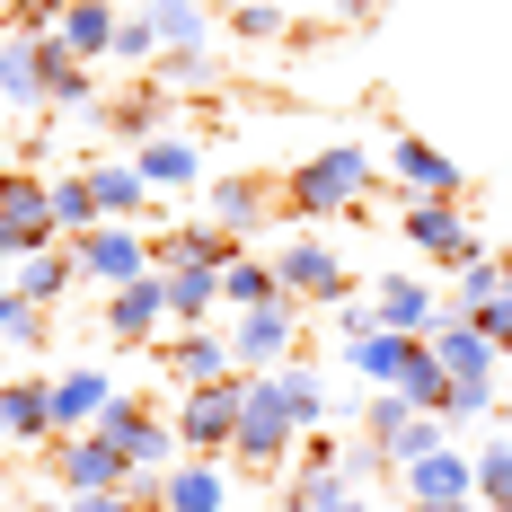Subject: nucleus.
<instances>
[{"mask_svg":"<svg viewBox=\"0 0 512 512\" xmlns=\"http://www.w3.org/2000/svg\"><path fill=\"white\" fill-rule=\"evenodd\" d=\"M230 256H239V230H221V221H177V230L151 239L159 274H177V265H230Z\"/></svg>","mask_w":512,"mask_h":512,"instance_id":"obj_14","label":"nucleus"},{"mask_svg":"<svg viewBox=\"0 0 512 512\" xmlns=\"http://www.w3.org/2000/svg\"><path fill=\"white\" fill-rule=\"evenodd\" d=\"M159 504H168V512H230V477H221V460H177V468H168V486H159Z\"/></svg>","mask_w":512,"mask_h":512,"instance_id":"obj_18","label":"nucleus"},{"mask_svg":"<svg viewBox=\"0 0 512 512\" xmlns=\"http://www.w3.org/2000/svg\"><path fill=\"white\" fill-rule=\"evenodd\" d=\"M53 18H62V0H18L9 9V36H53Z\"/></svg>","mask_w":512,"mask_h":512,"instance_id":"obj_42","label":"nucleus"},{"mask_svg":"<svg viewBox=\"0 0 512 512\" xmlns=\"http://www.w3.org/2000/svg\"><path fill=\"white\" fill-rule=\"evenodd\" d=\"M371 309H380V327H398V336H433V327H442V292H433V283H407V274L380 283Z\"/></svg>","mask_w":512,"mask_h":512,"instance_id":"obj_17","label":"nucleus"},{"mask_svg":"<svg viewBox=\"0 0 512 512\" xmlns=\"http://www.w3.org/2000/svg\"><path fill=\"white\" fill-rule=\"evenodd\" d=\"M53 36H62V53H80V62H98V53L115 45V9H106V0H62V18H53Z\"/></svg>","mask_w":512,"mask_h":512,"instance_id":"obj_23","label":"nucleus"},{"mask_svg":"<svg viewBox=\"0 0 512 512\" xmlns=\"http://www.w3.org/2000/svg\"><path fill=\"white\" fill-rule=\"evenodd\" d=\"M106 398H115V380H106V371H62V380H53V424H62V433H80V424H98Z\"/></svg>","mask_w":512,"mask_h":512,"instance_id":"obj_27","label":"nucleus"},{"mask_svg":"<svg viewBox=\"0 0 512 512\" xmlns=\"http://www.w3.org/2000/svg\"><path fill=\"white\" fill-rule=\"evenodd\" d=\"M0 433L45 451L53 433H62V424H53V380H0Z\"/></svg>","mask_w":512,"mask_h":512,"instance_id":"obj_16","label":"nucleus"},{"mask_svg":"<svg viewBox=\"0 0 512 512\" xmlns=\"http://www.w3.org/2000/svg\"><path fill=\"white\" fill-rule=\"evenodd\" d=\"M0 283H9V256H0Z\"/></svg>","mask_w":512,"mask_h":512,"instance_id":"obj_49","label":"nucleus"},{"mask_svg":"<svg viewBox=\"0 0 512 512\" xmlns=\"http://www.w3.org/2000/svg\"><path fill=\"white\" fill-rule=\"evenodd\" d=\"M0 98L45 106V71H36V36H0Z\"/></svg>","mask_w":512,"mask_h":512,"instance_id":"obj_30","label":"nucleus"},{"mask_svg":"<svg viewBox=\"0 0 512 512\" xmlns=\"http://www.w3.org/2000/svg\"><path fill=\"white\" fill-rule=\"evenodd\" d=\"M442 495H477V460H460L451 442L407 468V504H442Z\"/></svg>","mask_w":512,"mask_h":512,"instance_id":"obj_22","label":"nucleus"},{"mask_svg":"<svg viewBox=\"0 0 512 512\" xmlns=\"http://www.w3.org/2000/svg\"><path fill=\"white\" fill-rule=\"evenodd\" d=\"M442 389H451L442 354H433V345H415V354H407V371H398V398H407V407H442Z\"/></svg>","mask_w":512,"mask_h":512,"instance_id":"obj_34","label":"nucleus"},{"mask_svg":"<svg viewBox=\"0 0 512 512\" xmlns=\"http://www.w3.org/2000/svg\"><path fill=\"white\" fill-rule=\"evenodd\" d=\"M212 9H239V0H212Z\"/></svg>","mask_w":512,"mask_h":512,"instance_id":"obj_48","label":"nucleus"},{"mask_svg":"<svg viewBox=\"0 0 512 512\" xmlns=\"http://www.w3.org/2000/svg\"><path fill=\"white\" fill-rule=\"evenodd\" d=\"M36 248H62V230H53V186L27 177V168H0V256L18 265V256H36Z\"/></svg>","mask_w":512,"mask_h":512,"instance_id":"obj_4","label":"nucleus"},{"mask_svg":"<svg viewBox=\"0 0 512 512\" xmlns=\"http://www.w3.org/2000/svg\"><path fill=\"white\" fill-rule=\"evenodd\" d=\"M424 345V336H398V327H371V336H354V371L362 380H380V389H398V371H407V354Z\"/></svg>","mask_w":512,"mask_h":512,"instance_id":"obj_28","label":"nucleus"},{"mask_svg":"<svg viewBox=\"0 0 512 512\" xmlns=\"http://www.w3.org/2000/svg\"><path fill=\"white\" fill-rule=\"evenodd\" d=\"M106 212H98V195H89V177H53V230H98Z\"/></svg>","mask_w":512,"mask_h":512,"instance_id":"obj_35","label":"nucleus"},{"mask_svg":"<svg viewBox=\"0 0 512 512\" xmlns=\"http://www.w3.org/2000/svg\"><path fill=\"white\" fill-rule=\"evenodd\" d=\"M504 283H512V256H504Z\"/></svg>","mask_w":512,"mask_h":512,"instance_id":"obj_50","label":"nucleus"},{"mask_svg":"<svg viewBox=\"0 0 512 512\" xmlns=\"http://www.w3.org/2000/svg\"><path fill=\"white\" fill-rule=\"evenodd\" d=\"M106 53H115V62H159V27L151 18H115V45Z\"/></svg>","mask_w":512,"mask_h":512,"instance_id":"obj_39","label":"nucleus"},{"mask_svg":"<svg viewBox=\"0 0 512 512\" xmlns=\"http://www.w3.org/2000/svg\"><path fill=\"white\" fill-rule=\"evenodd\" d=\"M18 512H80V504H71V495H62V504H53V495H36V504H18Z\"/></svg>","mask_w":512,"mask_h":512,"instance_id":"obj_46","label":"nucleus"},{"mask_svg":"<svg viewBox=\"0 0 512 512\" xmlns=\"http://www.w3.org/2000/svg\"><path fill=\"white\" fill-rule=\"evenodd\" d=\"M477 327H486V345H495V354H512V283H504L486 309H477Z\"/></svg>","mask_w":512,"mask_h":512,"instance_id":"obj_41","label":"nucleus"},{"mask_svg":"<svg viewBox=\"0 0 512 512\" xmlns=\"http://www.w3.org/2000/svg\"><path fill=\"white\" fill-rule=\"evenodd\" d=\"M124 512H168V504H159V495H151V504H133V495H124Z\"/></svg>","mask_w":512,"mask_h":512,"instance_id":"obj_47","label":"nucleus"},{"mask_svg":"<svg viewBox=\"0 0 512 512\" xmlns=\"http://www.w3.org/2000/svg\"><path fill=\"white\" fill-rule=\"evenodd\" d=\"M0 345H45V309L27 301L18 283H0Z\"/></svg>","mask_w":512,"mask_h":512,"instance_id":"obj_36","label":"nucleus"},{"mask_svg":"<svg viewBox=\"0 0 512 512\" xmlns=\"http://www.w3.org/2000/svg\"><path fill=\"white\" fill-rule=\"evenodd\" d=\"M424 345L442 354V371H451V380H495V345H486V327H477V318H460V309H442V327H433Z\"/></svg>","mask_w":512,"mask_h":512,"instance_id":"obj_15","label":"nucleus"},{"mask_svg":"<svg viewBox=\"0 0 512 512\" xmlns=\"http://www.w3.org/2000/svg\"><path fill=\"white\" fill-rule=\"evenodd\" d=\"M71 265H80V283H133V274H151V239L133 230V221H98V230H80L71 239Z\"/></svg>","mask_w":512,"mask_h":512,"instance_id":"obj_8","label":"nucleus"},{"mask_svg":"<svg viewBox=\"0 0 512 512\" xmlns=\"http://www.w3.org/2000/svg\"><path fill=\"white\" fill-rule=\"evenodd\" d=\"M318 512H371V504H362L354 486H345V477H336V486H327V504H318Z\"/></svg>","mask_w":512,"mask_h":512,"instance_id":"obj_44","label":"nucleus"},{"mask_svg":"<svg viewBox=\"0 0 512 512\" xmlns=\"http://www.w3.org/2000/svg\"><path fill=\"white\" fill-rule=\"evenodd\" d=\"M36 71H45V106H98V80L80 53H62V36H36Z\"/></svg>","mask_w":512,"mask_h":512,"instance_id":"obj_21","label":"nucleus"},{"mask_svg":"<svg viewBox=\"0 0 512 512\" xmlns=\"http://www.w3.org/2000/svg\"><path fill=\"white\" fill-rule=\"evenodd\" d=\"M504 424H512V415H504ZM504 442H512V433H504Z\"/></svg>","mask_w":512,"mask_h":512,"instance_id":"obj_51","label":"nucleus"},{"mask_svg":"<svg viewBox=\"0 0 512 512\" xmlns=\"http://www.w3.org/2000/svg\"><path fill=\"white\" fill-rule=\"evenodd\" d=\"M407 512H486L477 495H442V504H407Z\"/></svg>","mask_w":512,"mask_h":512,"instance_id":"obj_45","label":"nucleus"},{"mask_svg":"<svg viewBox=\"0 0 512 512\" xmlns=\"http://www.w3.org/2000/svg\"><path fill=\"white\" fill-rule=\"evenodd\" d=\"M389 177H398V186H407V195H451V204H460V159L451 151H433V142H415V133H398V142H389Z\"/></svg>","mask_w":512,"mask_h":512,"instance_id":"obj_13","label":"nucleus"},{"mask_svg":"<svg viewBox=\"0 0 512 512\" xmlns=\"http://www.w3.org/2000/svg\"><path fill=\"white\" fill-rule=\"evenodd\" d=\"M89 195H98L106 221H133V212L151 204V177H142V159L124 151V159H98V168H89Z\"/></svg>","mask_w":512,"mask_h":512,"instance_id":"obj_19","label":"nucleus"},{"mask_svg":"<svg viewBox=\"0 0 512 512\" xmlns=\"http://www.w3.org/2000/svg\"><path fill=\"white\" fill-rule=\"evenodd\" d=\"M45 468H53V486H62V495H124V486H133V460L106 442L98 424L53 433V442H45Z\"/></svg>","mask_w":512,"mask_h":512,"instance_id":"obj_3","label":"nucleus"},{"mask_svg":"<svg viewBox=\"0 0 512 512\" xmlns=\"http://www.w3.org/2000/svg\"><path fill=\"white\" fill-rule=\"evenodd\" d=\"M274 274H283V292L301 309H345L354 301V274H345V256L327 248V239H283L274 248Z\"/></svg>","mask_w":512,"mask_h":512,"instance_id":"obj_6","label":"nucleus"},{"mask_svg":"<svg viewBox=\"0 0 512 512\" xmlns=\"http://www.w3.org/2000/svg\"><path fill=\"white\" fill-rule=\"evenodd\" d=\"M212 301H221V265H177L168 274V318L177 327H204Z\"/></svg>","mask_w":512,"mask_h":512,"instance_id":"obj_29","label":"nucleus"},{"mask_svg":"<svg viewBox=\"0 0 512 512\" xmlns=\"http://www.w3.org/2000/svg\"><path fill=\"white\" fill-rule=\"evenodd\" d=\"M221 301H230V309L283 301V274H274V256H230V265H221Z\"/></svg>","mask_w":512,"mask_h":512,"instance_id":"obj_31","label":"nucleus"},{"mask_svg":"<svg viewBox=\"0 0 512 512\" xmlns=\"http://www.w3.org/2000/svg\"><path fill=\"white\" fill-rule=\"evenodd\" d=\"M159 327H168V274H159V265L106 292V336H115V345H151Z\"/></svg>","mask_w":512,"mask_h":512,"instance_id":"obj_11","label":"nucleus"},{"mask_svg":"<svg viewBox=\"0 0 512 512\" xmlns=\"http://www.w3.org/2000/svg\"><path fill=\"white\" fill-rule=\"evenodd\" d=\"M398 230H407V248L442 256V265H468V256H477V230H468V212L451 204V195H407Z\"/></svg>","mask_w":512,"mask_h":512,"instance_id":"obj_10","label":"nucleus"},{"mask_svg":"<svg viewBox=\"0 0 512 512\" xmlns=\"http://www.w3.org/2000/svg\"><path fill=\"white\" fill-rule=\"evenodd\" d=\"M301 345V301L283 292V301H256L239 309V327H230V354H239V371H283V354Z\"/></svg>","mask_w":512,"mask_h":512,"instance_id":"obj_9","label":"nucleus"},{"mask_svg":"<svg viewBox=\"0 0 512 512\" xmlns=\"http://www.w3.org/2000/svg\"><path fill=\"white\" fill-rule=\"evenodd\" d=\"M309 424H327V389H318V371H309V362L239 371V442H230V460H239V468L274 477V468L301 451Z\"/></svg>","mask_w":512,"mask_h":512,"instance_id":"obj_1","label":"nucleus"},{"mask_svg":"<svg viewBox=\"0 0 512 512\" xmlns=\"http://www.w3.org/2000/svg\"><path fill=\"white\" fill-rule=\"evenodd\" d=\"M336 327H345V345H354V336L380 327V309H371V301H345V309H336Z\"/></svg>","mask_w":512,"mask_h":512,"instance_id":"obj_43","label":"nucleus"},{"mask_svg":"<svg viewBox=\"0 0 512 512\" xmlns=\"http://www.w3.org/2000/svg\"><path fill=\"white\" fill-rule=\"evenodd\" d=\"M477 504L512 512V442H486V451H477Z\"/></svg>","mask_w":512,"mask_h":512,"instance_id":"obj_37","label":"nucleus"},{"mask_svg":"<svg viewBox=\"0 0 512 512\" xmlns=\"http://www.w3.org/2000/svg\"><path fill=\"white\" fill-rule=\"evenodd\" d=\"M274 204H283V221H336V212H362V204H371V151H362V142L309 151L301 168L274 177Z\"/></svg>","mask_w":512,"mask_h":512,"instance_id":"obj_2","label":"nucleus"},{"mask_svg":"<svg viewBox=\"0 0 512 512\" xmlns=\"http://www.w3.org/2000/svg\"><path fill=\"white\" fill-rule=\"evenodd\" d=\"M230 27H239L248 45H274V36H283V9H274V0H239V9H230Z\"/></svg>","mask_w":512,"mask_h":512,"instance_id":"obj_40","label":"nucleus"},{"mask_svg":"<svg viewBox=\"0 0 512 512\" xmlns=\"http://www.w3.org/2000/svg\"><path fill=\"white\" fill-rule=\"evenodd\" d=\"M9 283H18L36 309H53L71 283H80V265H71V248H36V256H18V265H9Z\"/></svg>","mask_w":512,"mask_h":512,"instance_id":"obj_24","label":"nucleus"},{"mask_svg":"<svg viewBox=\"0 0 512 512\" xmlns=\"http://www.w3.org/2000/svg\"><path fill=\"white\" fill-rule=\"evenodd\" d=\"M142 18L159 27V45H212V0H151Z\"/></svg>","mask_w":512,"mask_h":512,"instance_id":"obj_32","label":"nucleus"},{"mask_svg":"<svg viewBox=\"0 0 512 512\" xmlns=\"http://www.w3.org/2000/svg\"><path fill=\"white\" fill-rule=\"evenodd\" d=\"M212 221L239 230V239L265 230V221H274V177H221V186H212Z\"/></svg>","mask_w":512,"mask_h":512,"instance_id":"obj_20","label":"nucleus"},{"mask_svg":"<svg viewBox=\"0 0 512 512\" xmlns=\"http://www.w3.org/2000/svg\"><path fill=\"white\" fill-rule=\"evenodd\" d=\"M433 415H442V424H477V415H495V380H451Z\"/></svg>","mask_w":512,"mask_h":512,"instance_id":"obj_38","label":"nucleus"},{"mask_svg":"<svg viewBox=\"0 0 512 512\" xmlns=\"http://www.w3.org/2000/svg\"><path fill=\"white\" fill-rule=\"evenodd\" d=\"M159 362H168L186 389H212V380H230V371H239V354H230V336H221V327H177V336L159 345Z\"/></svg>","mask_w":512,"mask_h":512,"instance_id":"obj_12","label":"nucleus"},{"mask_svg":"<svg viewBox=\"0 0 512 512\" xmlns=\"http://www.w3.org/2000/svg\"><path fill=\"white\" fill-rule=\"evenodd\" d=\"M495 292H504V256H486V248H477V256L460 265V283H451V301H442V309H460V318H477V309L495 301Z\"/></svg>","mask_w":512,"mask_h":512,"instance_id":"obj_33","label":"nucleus"},{"mask_svg":"<svg viewBox=\"0 0 512 512\" xmlns=\"http://www.w3.org/2000/svg\"><path fill=\"white\" fill-rule=\"evenodd\" d=\"M98 433L133 460V477H168V468L186 460V451H177V424H159L142 398H106V407H98Z\"/></svg>","mask_w":512,"mask_h":512,"instance_id":"obj_5","label":"nucleus"},{"mask_svg":"<svg viewBox=\"0 0 512 512\" xmlns=\"http://www.w3.org/2000/svg\"><path fill=\"white\" fill-rule=\"evenodd\" d=\"M168 424H177V451L186 460H221L239 442V371L212 380V389H186V407L168 415Z\"/></svg>","mask_w":512,"mask_h":512,"instance_id":"obj_7","label":"nucleus"},{"mask_svg":"<svg viewBox=\"0 0 512 512\" xmlns=\"http://www.w3.org/2000/svg\"><path fill=\"white\" fill-rule=\"evenodd\" d=\"M133 159H142V177H151V186H195V168H204V151H195L186 133H142Z\"/></svg>","mask_w":512,"mask_h":512,"instance_id":"obj_26","label":"nucleus"},{"mask_svg":"<svg viewBox=\"0 0 512 512\" xmlns=\"http://www.w3.org/2000/svg\"><path fill=\"white\" fill-rule=\"evenodd\" d=\"M442 433H451V424H442L433 407H407L398 424H389V433H380V451H389V468L407 477L415 460H433V451H442Z\"/></svg>","mask_w":512,"mask_h":512,"instance_id":"obj_25","label":"nucleus"}]
</instances>
